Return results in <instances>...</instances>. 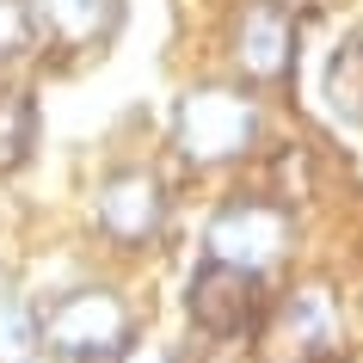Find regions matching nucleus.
<instances>
[{"instance_id": "obj_10", "label": "nucleus", "mask_w": 363, "mask_h": 363, "mask_svg": "<svg viewBox=\"0 0 363 363\" xmlns=\"http://www.w3.org/2000/svg\"><path fill=\"white\" fill-rule=\"evenodd\" d=\"M326 99L345 123H363V38H345L326 62Z\"/></svg>"}, {"instance_id": "obj_8", "label": "nucleus", "mask_w": 363, "mask_h": 363, "mask_svg": "<svg viewBox=\"0 0 363 363\" xmlns=\"http://www.w3.org/2000/svg\"><path fill=\"white\" fill-rule=\"evenodd\" d=\"M31 13H38V25H43L56 43L86 50V43H99V38L117 25V0H38Z\"/></svg>"}, {"instance_id": "obj_2", "label": "nucleus", "mask_w": 363, "mask_h": 363, "mask_svg": "<svg viewBox=\"0 0 363 363\" xmlns=\"http://www.w3.org/2000/svg\"><path fill=\"white\" fill-rule=\"evenodd\" d=\"M345 339L339 302L326 284H296L271 302L265 326H259V357L265 363H333Z\"/></svg>"}, {"instance_id": "obj_4", "label": "nucleus", "mask_w": 363, "mask_h": 363, "mask_svg": "<svg viewBox=\"0 0 363 363\" xmlns=\"http://www.w3.org/2000/svg\"><path fill=\"white\" fill-rule=\"evenodd\" d=\"M185 308H191V326L203 339H247V333H259L265 314H271L265 271L228 265V259H203V265L191 271Z\"/></svg>"}, {"instance_id": "obj_1", "label": "nucleus", "mask_w": 363, "mask_h": 363, "mask_svg": "<svg viewBox=\"0 0 363 363\" xmlns=\"http://www.w3.org/2000/svg\"><path fill=\"white\" fill-rule=\"evenodd\" d=\"M265 135V111L247 86H191L179 99V154L197 167L247 160Z\"/></svg>"}, {"instance_id": "obj_9", "label": "nucleus", "mask_w": 363, "mask_h": 363, "mask_svg": "<svg viewBox=\"0 0 363 363\" xmlns=\"http://www.w3.org/2000/svg\"><path fill=\"white\" fill-rule=\"evenodd\" d=\"M31 148H38V105H31V93L6 86L0 93V172L25 167Z\"/></svg>"}, {"instance_id": "obj_6", "label": "nucleus", "mask_w": 363, "mask_h": 363, "mask_svg": "<svg viewBox=\"0 0 363 363\" xmlns=\"http://www.w3.org/2000/svg\"><path fill=\"white\" fill-rule=\"evenodd\" d=\"M93 216H99V234L105 240H117L123 252H142L167 228V185L148 167H117V172L99 179Z\"/></svg>"}, {"instance_id": "obj_13", "label": "nucleus", "mask_w": 363, "mask_h": 363, "mask_svg": "<svg viewBox=\"0 0 363 363\" xmlns=\"http://www.w3.org/2000/svg\"><path fill=\"white\" fill-rule=\"evenodd\" d=\"M117 363H167V357H160V351H154V345H123V351H117Z\"/></svg>"}, {"instance_id": "obj_3", "label": "nucleus", "mask_w": 363, "mask_h": 363, "mask_svg": "<svg viewBox=\"0 0 363 363\" xmlns=\"http://www.w3.org/2000/svg\"><path fill=\"white\" fill-rule=\"evenodd\" d=\"M43 345L62 363H117V351L130 345V308L117 302V289L86 284L56 296V308L43 314Z\"/></svg>"}, {"instance_id": "obj_7", "label": "nucleus", "mask_w": 363, "mask_h": 363, "mask_svg": "<svg viewBox=\"0 0 363 363\" xmlns=\"http://www.w3.org/2000/svg\"><path fill=\"white\" fill-rule=\"evenodd\" d=\"M234 62L247 80H289L296 68V13L277 6V0H247L240 19H234Z\"/></svg>"}, {"instance_id": "obj_5", "label": "nucleus", "mask_w": 363, "mask_h": 363, "mask_svg": "<svg viewBox=\"0 0 363 363\" xmlns=\"http://www.w3.org/2000/svg\"><path fill=\"white\" fill-rule=\"evenodd\" d=\"M289 240H296V216L271 191L228 197L210 222V259H228V265H247V271H271L289 252Z\"/></svg>"}, {"instance_id": "obj_12", "label": "nucleus", "mask_w": 363, "mask_h": 363, "mask_svg": "<svg viewBox=\"0 0 363 363\" xmlns=\"http://www.w3.org/2000/svg\"><path fill=\"white\" fill-rule=\"evenodd\" d=\"M31 38H38V13H31V0H0V62L25 56Z\"/></svg>"}, {"instance_id": "obj_11", "label": "nucleus", "mask_w": 363, "mask_h": 363, "mask_svg": "<svg viewBox=\"0 0 363 363\" xmlns=\"http://www.w3.org/2000/svg\"><path fill=\"white\" fill-rule=\"evenodd\" d=\"M38 345H43V320L13 289H0V363H31Z\"/></svg>"}]
</instances>
